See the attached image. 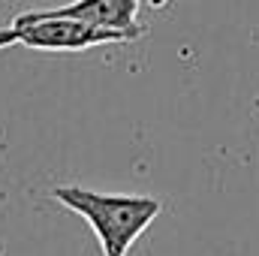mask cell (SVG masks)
<instances>
[{"label":"cell","instance_id":"obj_2","mask_svg":"<svg viewBox=\"0 0 259 256\" xmlns=\"http://www.w3.org/2000/svg\"><path fill=\"white\" fill-rule=\"evenodd\" d=\"M109 42H130V36L69 15H39L36 9L18 12L12 24L0 30V49L27 46L39 52H84Z\"/></svg>","mask_w":259,"mask_h":256},{"label":"cell","instance_id":"obj_1","mask_svg":"<svg viewBox=\"0 0 259 256\" xmlns=\"http://www.w3.org/2000/svg\"><path fill=\"white\" fill-rule=\"evenodd\" d=\"M52 196L84 217V223L94 229L103 256H127L136 238L160 217L163 202L154 196H136V193H97L84 187H55Z\"/></svg>","mask_w":259,"mask_h":256},{"label":"cell","instance_id":"obj_3","mask_svg":"<svg viewBox=\"0 0 259 256\" xmlns=\"http://www.w3.org/2000/svg\"><path fill=\"white\" fill-rule=\"evenodd\" d=\"M139 6L142 0H72L55 9H36L39 15H69L81 18L97 27H109L118 33H127L130 39H139L148 33L145 24H139Z\"/></svg>","mask_w":259,"mask_h":256}]
</instances>
